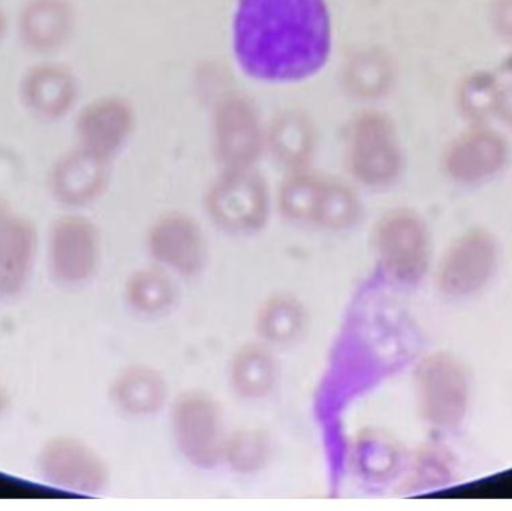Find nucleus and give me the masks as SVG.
I'll use <instances>...</instances> for the list:
<instances>
[{"label":"nucleus","instance_id":"1","mask_svg":"<svg viewBox=\"0 0 512 511\" xmlns=\"http://www.w3.org/2000/svg\"><path fill=\"white\" fill-rule=\"evenodd\" d=\"M327 0H239L234 56L249 77L295 83L318 74L331 53Z\"/></svg>","mask_w":512,"mask_h":511},{"label":"nucleus","instance_id":"2","mask_svg":"<svg viewBox=\"0 0 512 511\" xmlns=\"http://www.w3.org/2000/svg\"><path fill=\"white\" fill-rule=\"evenodd\" d=\"M276 206L286 221L325 231H346L360 221L357 191L343 180L291 171L277 189Z\"/></svg>","mask_w":512,"mask_h":511},{"label":"nucleus","instance_id":"3","mask_svg":"<svg viewBox=\"0 0 512 511\" xmlns=\"http://www.w3.org/2000/svg\"><path fill=\"white\" fill-rule=\"evenodd\" d=\"M171 437L192 467L212 470L222 464L227 429L219 402L204 390L179 393L170 410Z\"/></svg>","mask_w":512,"mask_h":511},{"label":"nucleus","instance_id":"4","mask_svg":"<svg viewBox=\"0 0 512 511\" xmlns=\"http://www.w3.org/2000/svg\"><path fill=\"white\" fill-rule=\"evenodd\" d=\"M204 207L210 221L225 233H258L270 218V188L255 168L222 171L210 185Z\"/></svg>","mask_w":512,"mask_h":511},{"label":"nucleus","instance_id":"5","mask_svg":"<svg viewBox=\"0 0 512 511\" xmlns=\"http://www.w3.org/2000/svg\"><path fill=\"white\" fill-rule=\"evenodd\" d=\"M346 165L352 179L367 188H384L397 179L402 152L388 117L378 111L355 117L349 129Z\"/></svg>","mask_w":512,"mask_h":511},{"label":"nucleus","instance_id":"6","mask_svg":"<svg viewBox=\"0 0 512 511\" xmlns=\"http://www.w3.org/2000/svg\"><path fill=\"white\" fill-rule=\"evenodd\" d=\"M17 95L33 119L47 125L60 123L80 107V78L71 66L56 57H45L21 72Z\"/></svg>","mask_w":512,"mask_h":511},{"label":"nucleus","instance_id":"7","mask_svg":"<svg viewBox=\"0 0 512 511\" xmlns=\"http://www.w3.org/2000/svg\"><path fill=\"white\" fill-rule=\"evenodd\" d=\"M213 138L222 171L254 168L265 146L255 105L243 95L225 96L215 111Z\"/></svg>","mask_w":512,"mask_h":511},{"label":"nucleus","instance_id":"8","mask_svg":"<svg viewBox=\"0 0 512 511\" xmlns=\"http://www.w3.org/2000/svg\"><path fill=\"white\" fill-rule=\"evenodd\" d=\"M135 122V110L128 99L96 96L80 105L72 116L75 146L111 161L134 134Z\"/></svg>","mask_w":512,"mask_h":511},{"label":"nucleus","instance_id":"9","mask_svg":"<svg viewBox=\"0 0 512 511\" xmlns=\"http://www.w3.org/2000/svg\"><path fill=\"white\" fill-rule=\"evenodd\" d=\"M147 252L174 276L194 278L207 260V239L200 222L186 212H167L147 231Z\"/></svg>","mask_w":512,"mask_h":511},{"label":"nucleus","instance_id":"10","mask_svg":"<svg viewBox=\"0 0 512 511\" xmlns=\"http://www.w3.org/2000/svg\"><path fill=\"white\" fill-rule=\"evenodd\" d=\"M12 30L18 44L39 59L56 57L77 30V11L71 0H24Z\"/></svg>","mask_w":512,"mask_h":511},{"label":"nucleus","instance_id":"11","mask_svg":"<svg viewBox=\"0 0 512 511\" xmlns=\"http://www.w3.org/2000/svg\"><path fill=\"white\" fill-rule=\"evenodd\" d=\"M110 162L75 146L51 165L48 186L60 203L87 206L104 194L110 180Z\"/></svg>","mask_w":512,"mask_h":511},{"label":"nucleus","instance_id":"12","mask_svg":"<svg viewBox=\"0 0 512 511\" xmlns=\"http://www.w3.org/2000/svg\"><path fill=\"white\" fill-rule=\"evenodd\" d=\"M53 273L66 284H80L95 273L99 263V236L93 222L68 216L54 225L50 243Z\"/></svg>","mask_w":512,"mask_h":511},{"label":"nucleus","instance_id":"13","mask_svg":"<svg viewBox=\"0 0 512 511\" xmlns=\"http://www.w3.org/2000/svg\"><path fill=\"white\" fill-rule=\"evenodd\" d=\"M373 248L385 269L397 276H411L420 270L424 255L420 222L405 210H393L373 227Z\"/></svg>","mask_w":512,"mask_h":511},{"label":"nucleus","instance_id":"14","mask_svg":"<svg viewBox=\"0 0 512 511\" xmlns=\"http://www.w3.org/2000/svg\"><path fill=\"white\" fill-rule=\"evenodd\" d=\"M44 474L69 491L96 492L107 482V470L98 455L77 441H60L44 453Z\"/></svg>","mask_w":512,"mask_h":511},{"label":"nucleus","instance_id":"15","mask_svg":"<svg viewBox=\"0 0 512 511\" xmlns=\"http://www.w3.org/2000/svg\"><path fill=\"white\" fill-rule=\"evenodd\" d=\"M168 383L152 366H129L111 386V401L126 416L150 417L168 402Z\"/></svg>","mask_w":512,"mask_h":511},{"label":"nucleus","instance_id":"16","mask_svg":"<svg viewBox=\"0 0 512 511\" xmlns=\"http://www.w3.org/2000/svg\"><path fill=\"white\" fill-rule=\"evenodd\" d=\"M279 366L270 345L248 342L231 357L228 381L231 390L245 401H259L273 392Z\"/></svg>","mask_w":512,"mask_h":511},{"label":"nucleus","instance_id":"17","mask_svg":"<svg viewBox=\"0 0 512 511\" xmlns=\"http://www.w3.org/2000/svg\"><path fill=\"white\" fill-rule=\"evenodd\" d=\"M505 158L507 147L498 134L475 131L454 144L448 155V168L459 179L480 180L496 173Z\"/></svg>","mask_w":512,"mask_h":511},{"label":"nucleus","instance_id":"18","mask_svg":"<svg viewBox=\"0 0 512 511\" xmlns=\"http://www.w3.org/2000/svg\"><path fill=\"white\" fill-rule=\"evenodd\" d=\"M306 326V308L294 294H273L262 302L255 315L256 335L271 348L291 345L303 335Z\"/></svg>","mask_w":512,"mask_h":511},{"label":"nucleus","instance_id":"19","mask_svg":"<svg viewBox=\"0 0 512 511\" xmlns=\"http://www.w3.org/2000/svg\"><path fill=\"white\" fill-rule=\"evenodd\" d=\"M29 230V225L9 215L0 222V294H14L26 281L33 255Z\"/></svg>","mask_w":512,"mask_h":511},{"label":"nucleus","instance_id":"20","mask_svg":"<svg viewBox=\"0 0 512 511\" xmlns=\"http://www.w3.org/2000/svg\"><path fill=\"white\" fill-rule=\"evenodd\" d=\"M265 144L279 164L291 171L304 170L312 159L315 132L301 114H283L271 126Z\"/></svg>","mask_w":512,"mask_h":511},{"label":"nucleus","instance_id":"21","mask_svg":"<svg viewBox=\"0 0 512 511\" xmlns=\"http://www.w3.org/2000/svg\"><path fill=\"white\" fill-rule=\"evenodd\" d=\"M125 299L129 308L141 315H159L170 311L177 299L173 273L158 264L135 270L126 281Z\"/></svg>","mask_w":512,"mask_h":511},{"label":"nucleus","instance_id":"22","mask_svg":"<svg viewBox=\"0 0 512 511\" xmlns=\"http://www.w3.org/2000/svg\"><path fill=\"white\" fill-rule=\"evenodd\" d=\"M270 456L267 434L255 428H242L228 432L222 464L240 476H252L267 467Z\"/></svg>","mask_w":512,"mask_h":511},{"label":"nucleus","instance_id":"23","mask_svg":"<svg viewBox=\"0 0 512 511\" xmlns=\"http://www.w3.org/2000/svg\"><path fill=\"white\" fill-rule=\"evenodd\" d=\"M393 68L381 53H364L351 63L348 84L352 92L361 96H376L390 86Z\"/></svg>","mask_w":512,"mask_h":511},{"label":"nucleus","instance_id":"24","mask_svg":"<svg viewBox=\"0 0 512 511\" xmlns=\"http://www.w3.org/2000/svg\"><path fill=\"white\" fill-rule=\"evenodd\" d=\"M460 101L469 117L486 119L493 113H498L499 83L492 75H472L463 84Z\"/></svg>","mask_w":512,"mask_h":511},{"label":"nucleus","instance_id":"25","mask_svg":"<svg viewBox=\"0 0 512 511\" xmlns=\"http://www.w3.org/2000/svg\"><path fill=\"white\" fill-rule=\"evenodd\" d=\"M493 23L501 35L512 38V0H496L493 5Z\"/></svg>","mask_w":512,"mask_h":511},{"label":"nucleus","instance_id":"26","mask_svg":"<svg viewBox=\"0 0 512 511\" xmlns=\"http://www.w3.org/2000/svg\"><path fill=\"white\" fill-rule=\"evenodd\" d=\"M498 113L512 125V78L507 83H499Z\"/></svg>","mask_w":512,"mask_h":511},{"label":"nucleus","instance_id":"27","mask_svg":"<svg viewBox=\"0 0 512 511\" xmlns=\"http://www.w3.org/2000/svg\"><path fill=\"white\" fill-rule=\"evenodd\" d=\"M12 27H14V20L9 17L6 9L0 5V45L8 38L9 33L12 32Z\"/></svg>","mask_w":512,"mask_h":511}]
</instances>
